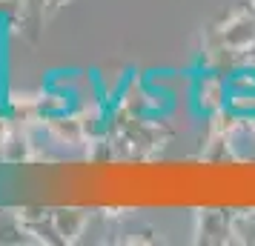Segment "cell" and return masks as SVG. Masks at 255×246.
Returning <instances> with one entry per match:
<instances>
[{
	"mask_svg": "<svg viewBox=\"0 0 255 246\" xmlns=\"http://www.w3.org/2000/svg\"><path fill=\"white\" fill-rule=\"evenodd\" d=\"M192 106H195L198 115H212V112H218L227 106V97H230V89H227V81H224V75L215 69H207L198 72L195 78H192Z\"/></svg>",
	"mask_w": 255,
	"mask_h": 246,
	"instance_id": "6da1fadb",
	"label": "cell"
},
{
	"mask_svg": "<svg viewBox=\"0 0 255 246\" xmlns=\"http://www.w3.org/2000/svg\"><path fill=\"white\" fill-rule=\"evenodd\" d=\"M232 215L235 212H198V241L204 244H227L232 238Z\"/></svg>",
	"mask_w": 255,
	"mask_h": 246,
	"instance_id": "7a4b0ae2",
	"label": "cell"
},
{
	"mask_svg": "<svg viewBox=\"0 0 255 246\" xmlns=\"http://www.w3.org/2000/svg\"><path fill=\"white\" fill-rule=\"evenodd\" d=\"M227 81V89L230 94H247V92H255V63H244L238 69H232L224 75Z\"/></svg>",
	"mask_w": 255,
	"mask_h": 246,
	"instance_id": "3957f363",
	"label": "cell"
},
{
	"mask_svg": "<svg viewBox=\"0 0 255 246\" xmlns=\"http://www.w3.org/2000/svg\"><path fill=\"white\" fill-rule=\"evenodd\" d=\"M227 106H230L241 120H253V117H255V92L230 94V97H227Z\"/></svg>",
	"mask_w": 255,
	"mask_h": 246,
	"instance_id": "277c9868",
	"label": "cell"
},
{
	"mask_svg": "<svg viewBox=\"0 0 255 246\" xmlns=\"http://www.w3.org/2000/svg\"><path fill=\"white\" fill-rule=\"evenodd\" d=\"M250 129H253V135H255V117H253V120H250Z\"/></svg>",
	"mask_w": 255,
	"mask_h": 246,
	"instance_id": "5b68a950",
	"label": "cell"
}]
</instances>
